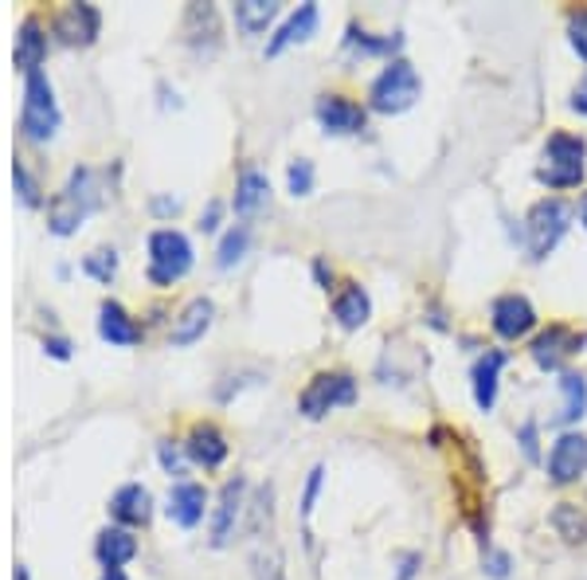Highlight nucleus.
I'll return each mask as SVG.
<instances>
[{
    "mask_svg": "<svg viewBox=\"0 0 587 580\" xmlns=\"http://www.w3.org/2000/svg\"><path fill=\"white\" fill-rule=\"evenodd\" d=\"M251 577L255 580H286L282 572V545L275 538V491L263 487L255 494V506H251Z\"/></svg>",
    "mask_w": 587,
    "mask_h": 580,
    "instance_id": "f257e3e1",
    "label": "nucleus"
},
{
    "mask_svg": "<svg viewBox=\"0 0 587 580\" xmlns=\"http://www.w3.org/2000/svg\"><path fill=\"white\" fill-rule=\"evenodd\" d=\"M99 201H102L99 173L79 165V169L67 177V185L55 192V201H51V209H48V228L55 231V236H71V231L87 220L90 212L99 209Z\"/></svg>",
    "mask_w": 587,
    "mask_h": 580,
    "instance_id": "f03ea898",
    "label": "nucleus"
},
{
    "mask_svg": "<svg viewBox=\"0 0 587 580\" xmlns=\"http://www.w3.org/2000/svg\"><path fill=\"white\" fill-rule=\"evenodd\" d=\"M21 130L28 141H48L60 130V102L43 71L24 75V111H21Z\"/></svg>",
    "mask_w": 587,
    "mask_h": 580,
    "instance_id": "7ed1b4c3",
    "label": "nucleus"
},
{
    "mask_svg": "<svg viewBox=\"0 0 587 580\" xmlns=\"http://www.w3.org/2000/svg\"><path fill=\"white\" fill-rule=\"evenodd\" d=\"M584 157H587V146L572 134H552L540 153V169L537 177L545 180L548 189H572L584 180Z\"/></svg>",
    "mask_w": 587,
    "mask_h": 580,
    "instance_id": "20e7f679",
    "label": "nucleus"
},
{
    "mask_svg": "<svg viewBox=\"0 0 587 580\" xmlns=\"http://www.w3.org/2000/svg\"><path fill=\"white\" fill-rule=\"evenodd\" d=\"M192 267V243L177 228H157L150 236V282L173 287Z\"/></svg>",
    "mask_w": 587,
    "mask_h": 580,
    "instance_id": "39448f33",
    "label": "nucleus"
},
{
    "mask_svg": "<svg viewBox=\"0 0 587 580\" xmlns=\"http://www.w3.org/2000/svg\"><path fill=\"white\" fill-rule=\"evenodd\" d=\"M369 99H372V111H380V114L411 111V106H416V99H419L416 67H411V63H404V60H396L392 67H384V71H380V79L372 83Z\"/></svg>",
    "mask_w": 587,
    "mask_h": 580,
    "instance_id": "423d86ee",
    "label": "nucleus"
},
{
    "mask_svg": "<svg viewBox=\"0 0 587 580\" xmlns=\"http://www.w3.org/2000/svg\"><path fill=\"white\" fill-rule=\"evenodd\" d=\"M353 401H357V380L348 377V373H318V377L302 389L298 408L309 420H321V416H329L333 408L353 404Z\"/></svg>",
    "mask_w": 587,
    "mask_h": 580,
    "instance_id": "0eeeda50",
    "label": "nucleus"
},
{
    "mask_svg": "<svg viewBox=\"0 0 587 580\" xmlns=\"http://www.w3.org/2000/svg\"><path fill=\"white\" fill-rule=\"evenodd\" d=\"M567 224H572V209H567L564 201H557V197H548V201L533 204V212H528V255L533 260H548V251L557 248L560 236L567 231Z\"/></svg>",
    "mask_w": 587,
    "mask_h": 580,
    "instance_id": "6e6552de",
    "label": "nucleus"
},
{
    "mask_svg": "<svg viewBox=\"0 0 587 580\" xmlns=\"http://www.w3.org/2000/svg\"><path fill=\"white\" fill-rule=\"evenodd\" d=\"M587 470V440L579 431H564L557 443H552V455H548V475L557 487L576 482Z\"/></svg>",
    "mask_w": 587,
    "mask_h": 580,
    "instance_id": "1a4fd4ad",
    "label": "nucleus"
},
{
    "mask_svg": "<svg viewBox=\"0 0 587 580\" xmlns=\"http://www.w3.org/2000/svg\"><path fill=\"white\" fill-rule=\"evenodd\" d=\"M533 326H537V311H533V302L528 299L506 294V299L494 302V330H498V338L518 341V338H525Z\"/></svg>",
    "mask_w": 587,
    "mask_h": 580,
    "instance_id": "9d476101",
    "label": "nucleus"
},
{
    "mask_svg": "<svg viewBox=\"0 0 587 580\" xmlns=\"http://www.w3.org/2000/svg\"><path fill=\"white\" fill-rule=\"evenodd\" d=\"M243 491H247L243 479L224 482V491H219L216 518H212V545H216V550H224V545L235 538V521H240V510H243Z\"/></svg>",
    "mask_w": 587,
    "mask_h": 580,
    "instance_id": "9b49d317",
    "label": "nucleus"
},
{
    "mask_svg": "<svg viewBox=\"0 0 587 580\" xmlns=\"http://www.w3.org/2000/svg\"><path fill=\"white\" fill-rule=\"evenodd\" d=\"M579 345H584V338L572 333L567 326H548V330L533 341V361H537L540 369H560L572 353H579Z\"/></svg>",
    "mask_w": 587,
    "mask_h": 580,
    "instance_id": "f8f14e48",
    "label": "nucleus"
},
{
    "mask_svg": "<svg viewBox=\"0 0 587 580\" xmlns=\"http://www.w3.org/2000/svg\"><path fill=\"white\" fill-rule=\"evenodd\" d=\"M318 122L326 134H360L365 130V111L357 102L341 99V94H326V99H318Z\"/></svg>",
    "mask_w": 587,
    "mask_h": 580,
    "instance_id": "ddd939ff",
    "label": "nucleus"
},
{
    "mask_svg": "<svg viewBox=\"0 0 587 580\" xmlns=\"http://www.w3.org/2000/svg\"><path fill=\"white\" fill-rule=\"evenodd\" d=\"M55 36L63 43H90L99 36V9L90 4H67V9L55 16Z\"/></svg>",
    "mask_w": 587,
    "mask_h": 580,
    "instance_id": "4468645a",
    "label": "nucleus"
},
{
    "mask_svg": "<svg viewBox=\"0 0 587 580\" xmlns=\"http://www.w3.org/2000/svg\"><path fill=\"white\" fill-rule=\"evenodd\" d=\"M212 314H216V306H212L208 299H192L189 306H184V311L173 318L169 341H173V345H192V341H200L204 333H208Z\"/></svg>",
    "mask_w": 587,
    "mask_h": 580,
    "instance_id": "2eb2a0df",
    "label": "nucleus"
},
{
    "mask_svg": "<svg viewBox=\"0 0 587 580\" xmlns=\"http://www.w3.org/2000/svg\"><path fill=\"white\" fill-rule=\"evenodd\" d=\"M150 491L141 482H126L122 491H114L110 499V514L122 521V526H145L150 521Z\"/></svg>",
    "mask_w": 587,
    "mask_h": 580,
    "instance_id": "dca6fc26",
    "label": "nucleus"
},
{
    "mask_svg": "<svg viewBox=\"0 0 587 580\" xmlns=\"http://www.w3.org/2000/svg\"><path fill=\"white\" fill-rule=\"evenodd\" d=\"M43 55H48V31H43V24L36 16H28L21 24V31H16V67L24 75H31V71H40Z\"/></svg>",
    "mask_w": 587,
    "mask_h": 580,
    "instance_id": "f3484780",
    "label": "nucleus"
},
{
    "mask_svg": "<svg viewBox=\"0 0 587 580\" xmlns=\"http://www.w3.org/2000/svg\"><path fill=\"white\" fill-rule=\"evenodd\" d=\"M192 459L204 463V467H219V463L228 459V440H224V431L216 424H196L189 431V443H184Z\"/></svg>",
    "mask_w": 587,
    "mask_h": 580,
    "instance_id": "a211bd4d",
    "label": "nucleus"
},
{
    "mask_svg": "<svg viewBox=\"0 0 587 580\" xmlns=\"http://www.w3.org/2000/svg\"><path fill=\"white\" fill-rule=\"evenodd\" d=\"M204 502H208L204 487H196V482H177L169 494V518L177 521V526H184V530H192V526H200V518H204Z\"/></svg>",
    "mask_w": 587,
    "mask_h": 580,
    "instance_id": "6ab92c4d",
    "label": "nucleus"
},
{
    "mask_svg": "<svg viewBox=\"0 0 587 580\" xmlns=\"http://www.w3.org/2000/svg\"><path fill=\"white\" fill-rule=\"evenodd\" d=\"M314 28H318V4H302V9L275 31V40L267 43V55H282L290 43H306L309 36H314Z\"/></svg>",
    "mask_w": 587,
    "mask_h": 580,
    "instance_id": "aec40b11",
    "label": "nucleus"
},
{
    "mask_svg": "<svg viewBox=\"0 0 587 580\" xmlns=\"http://www.w3.org/2000/svg\"><path fill=\"white\" fill-rule=\"evenodd\" d=\"M501 365H506V353H498V350L482 353V357L474 361V373H470V377H474V401H478L482 412H489L494 408V401H498Z\"/></svg>",
    "mask_w": 587,
    "mask_h": 580,
    "instance_id": "412c9836",
    "label": "nucleus"
},
{
    "mask_svg": "<svg viewBox=\"0 0 587 580\" xmlns=\"http://www.w3.org/2000/svg\"><path fill=\"white\" fill-rule=\"evenodd\" d=\"M99 333H102V341H110V345H133V341L141 338L138 321L122 311L118 302H102L99 306Z\"/></svg>",
    "mask_w": 587,
    "mask_h": 580,
    "instance_id": "4be33fe9",
    "label": "nucleus"
},
{
    "mask_svg": "<svg viewBox=\"0 0 587 580\" xmlns=\"http://www.w3.org/2000/svg\"><path fill=\"white\" fill-rule=\"evenodd\" d=\"M94 553H99V560L106 565V572L110 569H122L126 560L138 557V538H133L130 530H102Z\"/></svg>",
    "mask_w": 587,
    "mask_h": 580,
    "instance_id": "5701e85b",
    "label": "nucleus"
},
{
    "mask_svg": "<svg viewBox=\"0 0 587 580\" xmlns=\"http://www.w3.org/2000/svg\"><path fill=\"white\" fill-rule=\"evenodd\" d=\"M369 314H372V302L357 282H348L337 294V302H333V318H337L345 330H360V326L369 321Z\"/></svg>",
    "mask_w": 587,
    "mask_h": 580,
    "instance_id": "b1692460",
    "label": "nucleus"
},
{
    "mask_svg": "<svg viewBox=\"0 0 587 580\" xmlns=\"http://www.w3.org/2000/svg\"><path fill=\"white\" fill-rule=\"evenodd\" d=\"M267 201H270V180L259 169H243L240 185H235V212L251 216V212H259Z\"/></svg>",
    "mask_w": 587,
    "mask_h": 580,
    "instance_id": "393cba45",
    "label": "nucleus"
},
{
    "mask_svg": "<svg viewBox=\"0 0 587 580\" xmlns=\"http://www.w3.org/2000/svg\"><path fill=\"white\" fill-rule=\"evenodd\" d=\"M548 521H552V530H557L567 545H584L587 541V510H579L576 502H560Z\"/></svg>",
    "mask_w": 587,
    "mask_h": 580,
    "instance_id": "a878e982",
    "label": "nucleus"
},
{
    "mask_svg": "<svg viewBox=\"0 0 587 580\" xmlns=\"http://www.w3.org/2000/svg\"><path fill=\"white\" fill-rule=\"evenodd\" d=\"M279 16V4L275 0H240L235 4V24H240L247 36H259L267 31V24Z\"/></svg>",
    "mask_w": 587,
    "mask_h": 580,
    "instance_id": "bb28decb",
    "label": "nucleus"
},
{
    "mask_svg": "<svg viewBox=\"0 0 587 580\" xmlns=\"http://www.w3.org/2000/svg\"><path fill=\"white\" fill-rule=\"evenodd\" d=\"M184 31H189V43L192 48H216V9L212 4H192L189 16H184Z\"/></svg>",
    "mask_w": 587,
    "mask_h": 580,
    "instance_id": "cd10ccee",
    "label": "nucleus"
},
{
    "mask_svg": "<svg viewBox=\"0 0 587 580\" xmlns=\"http://www.w3.org/2000/svg\"><path fill=\"white\" fill-rule=\"evenodd\" d=\"M560 389H564V408H560L557 420L560 424L579 420L584 408H587V380L576 377V373H564V377H560Z\"/></svg>",
    "mask_w": 587,
    "mask_h": 580,
    "instance_id": "c85d7f7f",
    "label": "nucleus"
},
{
    "mask_svg": "<svg viewBox=\"0 0 587 580\" xmlns=\"http://www.w3.org/2000/svg\"><path fill=\"white\" fill-rule=\"evenodd\" d=\"M247 240H251V231L243 228V224H240V228H231L228 236L219 240V251H216V255H219V260H216L219 267H224V270L235 267V263H240L243 255H247Z\"/></svg>",
    "mask_w": 587,
    "mask_h": 580,
    "instance_id": "c756f323",
    "label": "nucleus"
},
{
    "mask_svg": "<svg viewBox=\"0 0 587 580\" xmlns=\"http://www.w3.org/2000/svg\"><path fill=\"white\" fill-rule=\"evenodd\" d=\"M82 270H87L90 279L110 282V279H114V270H118V251H114V248H99V251H90L87 260H82Z\"/></svg>",
    "mask_w": 587,
    "mask_h": 580,
    "instance_id": "7c9ffc66",
    "label": "nucleus"
},
{
    "mask_svg": "<svg viewBox=\"0 0 587 580\" xmlns=\"http://www.w3.org/2000/svg\"><path fill=\"white\" fill-rule=\"evenodd\" d=\"M286 185L294 197H306V192L314 189V165H309V161H294L286 173Z\"/></svg>",
    "mask_w": 587,
    "mask_h": 580,
    "instance_id": "2f4dec72",
    "label": "nucleus"
},
{
    "mask_svg": "<svg viewBox=\"0 0 587 580\" xmlns=\"http://www.w3.org/2000/svg\"><path fill=\"white\" fill-rule=\"evenodd\" d=\"M12 180H16V192H21L24 204H40V189H36L31 173L24 169V161H16V165H12Z\"/></svg>",
    "mask_w": 587,
    "mask_h": 580,
    "instance_id": "473e14b6",
    "label": "nucleus"
},
{
    "mask_svg": "<svg viewBox=\"0 0 587 580\" xmlns=\"http://www.w3.org/2000/svg\"><path fill=\"white\" fill-rule=\"evenodd\" d=\"M348 43H353V48H360V51H396L404 40H399V36H392V40H369L365 31L348 28Z\"/></svg>",
    "mask_w": 587,
    "mask_h": 580,
    "instance_id": "72a5a7b5",
    "label": "nucleus"
},
{
    "mask_svg": "<svg viewBox=\"0 0 587 580\" xmlns=\"http://www.w3.org/2000/svg\"><path fill=\"white\" fill-rule=\"evenodd\" d=\"M321 475H326V467H314L306 479V494H302V521H309V514H314V502H318V491H321Z\"/></svg>",
    "mask_w": 587,
    "mask_h": 580,
    "instance_id": "f704fd0d",
    "label": "nucleus"
},
{
    "mask_svg": "<svg viewBox=\"0 0 587 580\" xmlns=\"http://www.w3.org/2000/svg\"><path fill=\"white\" fill-rule=\"evenodd\" d=\"M567 36H572V48L587 60V12H576V16L567 21Z\"/></svg>",
    "mask_w": 587,
    "mask_h": 580,
    "instance_id": "c9c22d12",
    "label": "nucleus"
},
{
    "mask_svg": "<svg viewBox=\"0 0 587 580\" xmlns=\"http://www.w3.org/2000/svg\"><path fill=\"white\" fill-rule=\"evenodd\" d=\"M157 455H161V467L169 470V475H184V459H180V451L173 447L169 440L157 443Z\"/></svg>",
    "mask_w": 587,
    "mask_h": 580,
    "instance_id": "e433bc0d",
    "label": "nucleus"
},
{
    "mask_svg": "<svg viewBox=\"0 0 587 580\" xmlns=\"http://www.w3.org/2000/svg\"><path fill=\"white\" fill-rule=\"evenodd\" d=\"M219 212H224V204L208 201V209L200 212V231H216L219 228Z\"/></svg>",
    "mask_w": 587,
    "mask_h": 580,
    "instance_id": "4c0bfd02",
    "label": "nucleus"
},
{
    "mask_svg": "<svg viewBox=\"0 0 587 580\" xmlns=\"http://www.w3.org/2000/svg\"><path fill=\"white\" fill-rule=\"evenodd\" d=\"M486 572H489L494 580H506V577H509V557H506V553H489Z\"/></svg>",
    "mask_w": 587,
    "mask_h": 580,
    "instance_id": "58836bf2",
    "label": "nucleus"
},
{
    "mask_svg": "<svg viewBox=\"0 0 587 580\" xmlns=\"http://www.w3.org/2000/svg\"><path fill=\"white\" fill-rule=\"evenodd\" d=\"M43 353H51L55 361H67L71 357V341L67 338H43Z\"/></svg>",
    "mask_w": 587,
    "mask_h": 580,
    "instance_id": "ea45409f",
    "label": "nucleus"
},
{
    "mask_svg": "<svg viewBox=\"0 0 587 580\" xmlns=\"http://www.w3.org/2000/svg\"><path fill=\"white\" fill-rule=\"evenodd\" d=\"M572 111H576V114H587V75H584V79H579L576 94H572Z\"/></svg>",
    "mask_w": 587,
    "mask_h": 580,
    "instance_id": "a19ab883",
    "label": "nucleus"
},
{
    "mask_svg": "<svg viewBox=\"0 0 587 580\" xmlns=\"http://www.w3.org/2000/svg\"><path fill=\"white\" fill-rule=\"evenodd\" d=\"M177 209H180L177 197H157V201H153V212H157V216H169V212H177Z\"/></svg>",
    "mask_w": 587,
    "mask_h": 580,
    "instance_id": "79ce46f5",
    "label": "nucleus"
},
{
    "mask_svg": "<svg viewBox=\"0 0 587 580\" xmlns=\"http://www.w3.org/2000/svg\"><path fill=\"white\" fill-rule=\"evenodd\" d=\"M521 440H525V455L533 459L537 455V443H533V424H525V431H521Z\"/></svg>",
    "mask_w": 587,
    "mask_h": 580,
    "instance_id": "37998d69",
    "label": "nucleus"
},
{
    "mask_svg": "<svg viewBox=\"0 0 587 580\" xmlns=\"http://www.w3.org/2000/svg\"><path fill=\"white\" fill-rule=\"evenodd\" d=\"M12 580H31V577H28V569H24V565H16V572H12Z\"/></svg>",
    "mask_w": 587,
    "mask_h": 580,
    "instance_id": "c03bdc74",
    "label": "nucleus"
},
{
    "mask_svg": "<svg viewBox=\"0 0 587 580\" xmlns=\"http://www.w3.org/2000/svg\"><path fill=\"white\" fill-rule=\"evenodd\" d=\"M102 580H126V572H122V569H110V572H106V577H102Z\"/></svg>",
    "mask_w": 587,
    "mask_h": 580,
    "instance_id": "a18cd8bd",
    "label": "nucleus"
},
{
    "mask_svg": "<svg viewBox=\"0 0 587 580\" xmlns=\"http://www.w3.org/2000/svg\"><path fill=\"white\" fill-rule=\"evenodd\" d=\"M579 216H584V224H587V197L579 201Z\"/></svg>",
    "mask_w": 587,
    "mask_h": 580,
    "instance_id": "49530a36",
    "label": "nucleus"
}]
</instances>
